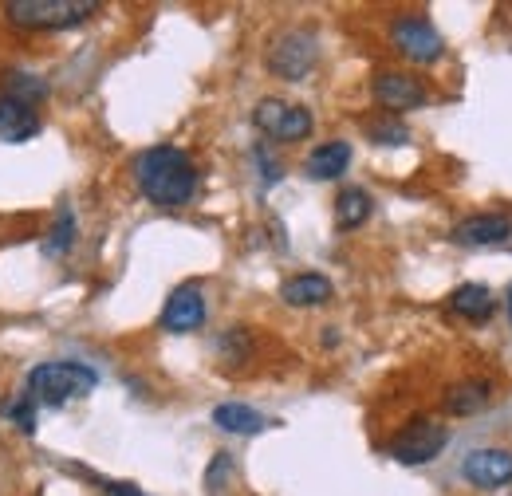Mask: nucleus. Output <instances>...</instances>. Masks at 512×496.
<instances>
[{
  "label": "nucleus",
  "instance_id": "obj_26",
  "mask_svg": "<svg viewBox=\"0 0 512 496\" xmlns=\"http://www.w3.org/2000/svg\"><path fill=\"white\" fill-rule=\"evenodd\" d=\"M509 315H512V288H509Z\"/></svg>",
  "mask_w": 512,
  "mask_h": 496
},
{
  "label": "nucleus",
  "instance_id": "obj_12",
  "mask_svg": "<svg viewBox=\"0 0 512 496\" xmlns=\"http://www.w3.org/2000/svg\"><path fill=\"white\" fill-rule=\"evenodd\" d=\"M40 111L36 107H28V103H20V99H0V138L4 142H28V138H36L40 134Z\"/></svg>",
  "mask_w": 512,
  "mask_h": 496
},
{
  "label": "nucleus",
  "instance_id": "obj_5",
  "mask_svg": "<svg viewBox=\"0 0 512 496\" xmlns=\"http://www.w3.org/2000/svg\"><path fill=\"white\" fill-rule=\"evenodd\" d=\"M449 441V430L438 418H414L402 426V434L390 441V457L398 465H426L434 461Z\"/></svg>",
  "mask_w": 512,
  "mask_h": 496
},
{
  "label": "nucleus",
  "instance_id": "obj_20",
  "mask_svg": "<svg viewBox=\"0 0 512 496\" xmlns=\"http://www.w3.org/2000/svg\"><path fill=\"white\" fill-rule=\"evenodd\" d=\"M71 245H75V213L64 205V209L56 213V225H52L48 241H44V256H64Z\"/></svg>",
  "mask_w": 512,
  "mask_h": 496
},
{
  "label": "nucleus",
  "instance_id": "obj_19",
  "mask_svg": "<svg viewBox=\"0 0 512 496\" xmlns=\"http://www.w3.org/2000/svg\"><path fill=\"white\" fill-rule=\"evenodd\" d=\"M4 83H8V99H20V103H28V107L44 103L48 91H52L48 79H40V75H32V71H8Z\"/></svg>",
  "mask_w": 512,
  "mask_h": 496
},
{
  "label": "nucleus",
  "instance_id": "obj_17",
  "mask_svg": "<svg viewBox=\"0 0 512 496\" xmlns=\"http://www.w3.org/2000/svg\"><path fill=\"white\" fill-rule=\"evenodd\" d=\"M449 308L457 311L461 319H469V323H485V319L497 311V296H493L485 284H461V288L449 296Z\"/></svg>",
  "mask_w": 512,
  "mask_h": 496
},
{
  "label": "nucleus",
  "instance_id": "obj_22",
  "mask_svg": "<svg viewBox=\"0 0 512 496\" xmlns=\"http://www.w3.org/2000/svg\"><path fill=\"white\" fill-rule=\"evenodd\" d=\"M367 134L379 142V146H406L410 130L402 126V119H379V123H367Z\"/></svg>",
  "mask_w": 512,
  "mask_h": 496
},
{
  "label": "nucleus",
  "instance_id": "obj_10",
  "mask_svg": "<svg viewBox=\"0 0 512 496\" xmlns=\"http://www.w3.org/2000/svg\"><path fill=\"white\" fill-rule=\"evenodd\" d=\"M465 481L481 485V489H501L512 481V453L509 449H473L461 465Z\"/></svg>",
  "mask_w": 512,
  "mask_h": 496
},
{
  "label": "nucleus",
  "instance_id": "obj_6",
  "mask_svg": "<svg viewBox=\"0 0 512 496\" xmlns=\"http://www.w3.org/2000/svg\"><path fill=\"white\" fill-rule=\"evenodd\" d=\"M253 123L260 134L276 138V142H300L312 134V111L284 103V99H260L253 111Z\"/></svg>",
  "mask_w": 512,
  "mask_h": 496
},
{
  "label": "nucleus",
  "instance_id": "obj_13",
  "mask_svg": "<svg viewBox=\"0 0 512 496\" xmlns=\"http://www.w3.org/2000/svg\"><path fill=\"white\" fill-rule=\"evenodd\" d=\"M489 398H493V382L469 378V382H453L449 386L446 394H442V406H446V414H453V418H469V414L485 410Z\"/></svg>",
  "mask_w": 512,
  "mask_h": 496
},
{
  "label": "nucleus",
  "instance_id": "obj_18",
  "mask_svg": "<svg viewBox=\"0 0 512 496\" xmlns=\"http://www.w3.org/2000/svg\"><path fill=\"white\" fill-rule=\"evenodd\" d=\"M371 193L359 186H347L339 189V197H335V225L339 229H359L367 217H371Z\"/></svg>",
  "mask_w": 512,
  "mask_h": 496
},
{
  "label": "nucleus",
  "instance_id": "obj_25",
  "mask_svg": "<svg viewBox=\"0 0 512 496\" xmlns=\"http://www.w3.org/2000/svg\"><path fill=\"white\" fill-rule=\"evenodd\" d=\"M107 493H111V496H142L134 485H107Z\"/></svg>",
  "mask_w": 512,
  "mask_h": 496
},
{
  "label": "nucleus",
  "instance_id": "obj_14",
  "mask_svg": "<svg viewBox=\"0 0 512 496\" xmlns=\"http://www.w3.org/2000/svg\"><path fill=\"white\" fill-rule=\"evenodd\" d=\"M280 300H284L288 308H320V304L331 300V280L320 276V272H300V276L284 280Z\"/></svg>",
  "mask_w": 512,
  "mask_h": 496
},
{
  "label": "nucleus",
  "instance_id": "obj_24",
  "mask_svg": "<svg viewBox=\"0 0 512 496\" xmlns=\"http://www.w3.org/2000/svg\"><path fill=\"white\" fill-rule=\"evenodd\" d=\"M256 162H260V170H264V182H276V178H280V166L264 154V146H256Z\"/></svg>",
  "mask_w": 512,
  "mask_h": 496
},
{
  "label": "nucleus",
  "instance_id": "obj_16",
  "mask_svg": "<svg viewBox=\"0 0 512 496\" xmlns=\"http://www.w3.org/2000/svg\"><path fill=\"white\" fill-rule=\"evenodd\" d=\"M213 426L217 430H225V434H237V437H253L260 430H268L272 422L253 410V406H245V402H225V406H217L213 410Z\"/></svg>",
  "mask_w": 512,
  "mask_h": 496
},
{
  "label": "nucleus",
  "instance_id": "obj_3",
  "mask_svg": "<svg viewBox=\"0 0 512 496\" xmlns=\"http://www.w3.org/2000/svg\"><path fill=\"white\" fill-rule=\"evenodd\" d=\"M95 12H99L95 0H12L4 8V16L16 28H44V32L75 28L87 16H95Z\"/></svg>",
  "mask_w": 512,
  "mask_h": 496
},
{
  "label": "nucleus",
  "instance_id": "obj_2",
  "mask_svg": "<svg viewBox=\"0 0 512 496\" xmlns=\"http://www.w3.org/2000/svg\"><path fill=\"white\" fill-rule=\"evenodd\" d=\"M95 386H99V374L87 363H67V359L40 363L28 374V398L36 406H64L71 398H87Z\"/></svg>",
  "mask_w": 512,
  "mask_h": 496
},
{
  "label": "nucleus",
  "instance_id": "obj_7",
  "mask_svg": "<svg viewBox=\"0 0 512 496\" xmlns=\"http://www.w3.org/2000/svg\"><path fill=\"white\" fill-rule=\"evenodd\" d=\"M390 40L406 60L414 63H434L442 56V36L426 16H398L390 24Z\"/></svg>",
  "mask_w": 512,
  "mask_h": 496
},
{
  "label": "nucleus",
  "instance_id": "obj_21",
  "mask_svg": "<svg viewBox=\"0 0 512 496\" xmlns=\"http://www.w3.org/2000/svg\"><path fill=\"white\" fill-rule=\"evenodd\" d=\"M0 414H4V418H12V422L24 430V434H32V430H36V402H32L28 394L8 398V402L0 406Z\"/></svg>",
  "mask_w": 512,
  "mask_h": 496
},
{
  "label": "nucleus",
  "instance_id": "obj_15",
  "mask_svg": "<svg viewBox=\"0 0 512 496\" xmlns=\"http://www.w3.org/2000/svg\"><path fill=\"white\" fill-rule=\"evenodd\" d=\"M347 166H351V142H343V138H331V142L316 146V150L308 154V162H304L308 178H316V182L339 178Z\"/></svg>",
  "mask_w": 512,
  "mask_h": 496
},
{
  "label": "nucleus",
  "instance_id": "obj_11",
  "mask_svg": "<svg viewBox=\"0 0 512 496\" xmlns=\"http://www.w3.org/2000/svg\"><path fill=\"white\" fill-rule=\"evenodd\" d=\"M512 237V221L501 213H473L465 217L457 229H453V241L469 248H489V245H505Z\"/></svg>",
  "mask_w": 512,
  "mask_h": 496
},
{
  "label": "nucleus",
  "instance_id": "obj_23",
  "mask_svg": "<svg viewBox=\"0 0 512 496\" xmlns=\"http://www.w3.org/2000/svg\"><path fill=\"white\" fill-rule=\"evenodd\" d=\"M229 473H233V457H229V453H217L213 465H209V473H205V489H209V496L221 493V485H225Z\"/></svg>",
  "mask_w": 512,
  "mask_h": 496
},
{
  "label": "nucleus",
  "instance_id": "obj_8",
  "mask_svg": "<svg viewBox=\"0 0 512 496\" xmlns=\"http://www.w3.org/2000/svg\"><path fill=\"white\" fill-rule=\"evenodd\" d=\"M371 91H375V103L386 107L390 115L414 111V107H422V103L430 99L426 87H422V79H414V75H406V71H379Z\"/></svg>",
  "mask_w": 512,
  "mask_h": 496
},
{
  "label": "nucleus",
  "instance_id": "obj_4",
  "mask_svg": "<svg viewBox=\"0 0 512 496\" xmlns=\"http://www.w3.org/2000/svg\"><path fill=\"white\" fill-rule=\"evenodd\" d=\"M316 60H320V44L304 28H292L284 36H276L272 48H268V71L280 75V79H288V83L308 79V71L316 67Z\"/></svg>",
  "mask_w": 512,
  "mask_h": 496
},
{
  "label": "nucleus",
  "instance_id": "obj_1",
  "mask_svg": "<svg viewBox=\"0 0 512 496\" xmlns=\"http://www.w3.org/2000/svg\"><path fill=\"white\" fill-rule=\"evenodd\" d=\"M138 193L158 209H182L197 193V166L178 146H150L134 158Z\"/></svg>",
  "mask_w": 512,
  "mask_h": 496
},
{
  "label": "nucleus",
  "instance_id": "obj_9",
  "mask_svg": "<svg viewBox=\"0 0 512 496\" xmlns=\"http://www.w3.org/2000/svg\"><path fill=\"white\" fill-rule=\"evenodd\" d=\"M205 323V292L197 284H182L170 292L166 308H162V327L170 335H190Z\"/></svg>",
  "mask_w": 512,
  "mask_h": 496
}]
</instances>
